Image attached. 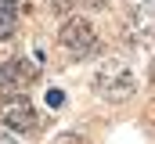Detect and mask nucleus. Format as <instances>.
I'll return each mask as SVG.
<instances>
[{"instance_id":"1","label":"nucleus","mask_w":155,"mask_h":144,"mask_svg":"<svg viewBox=\"0 0 155 144\" xmlns=\"http://www.w3.org/2000/svg\"><path fill=\"white\" fill-rule=\"evenodd\" d=\"M94 87H97V94H101L105 101H126L137 83H134V72L126 69L123 61H105V65L97 69Z\"/></svg>"},{"instance_id":"2","label":"nucleus","mask_w":155,"mask_h":144,"mask_svg":"<svg viewBox=\"0 0 155 144\" xmlns=\"http://www.w3.org/2000/svg\"><path fill=\"white\" fill-rule=\"evenodd\" d=\"M40 65L36 61H25V58H11L0 65V97H15V90H25L33 79H36Z\"/></svg>"},{"instance_id":"3","label":"nucleus","mask_w":155,"mask_h":144,"mask_svg":"<svg viewBox=\"0 0 155 144\" xmlns=\"http://www.w3.org/2000/svg\"><path fill=\"white\" fill-rule=\"evenodd\" d=\"M58 40H61V47L72 51L76 58H87L90 51H97V36H94V29H90L87 18H65Z\"/></svg>"},{"instance_id":"4","label":"nucleus","mask_w":155,"mask_h":144,"mask_svg":"<svg viewBox=\"0 0 155 144\" xmlns=\"http://www.w3.org/2000/svg\"><path fill=\"white\" fill-rule=\"evenodd\" d=\"M0 119L7 123V130H33V126H36V108H33L29 97L15 94V97H7V101H4Z\"/></svg>"},{"instance_id":"5","label":"nucleus","mask_w":155,"mask_h":144,"mask_svg":"<svg viewBox=\"0 0 155 144\" xmlns=\"http://www.w3.org/2000/svg\"><path fill=\"white\" fill-rule=\"evenodd\" d=\"M18 7H22V0H0V40L15 36V29H18Z\"/></svg>"},{"instance_id":"6","label":"nucleus","mask_w":155,"mask_h":144,"mask_svg":"<svg viewBox=\"0 0 155 144\" xmlns=\"http://www.w3.org/2000/svg\"><path fill=\"white\" fill-rule=\"evenodd\" d=\"M47 105H51V108H61V105H65V94H61V90H47Z\"/></svg>"},{"instance_id":"7","label":"nucleus","mask_w":155,"mask_h":144,"mask_svg":"<svg viewBox=\"0 0 155 144\" xmlns=\"http://www.w3.org/2000/svg\"><path fill=\"white\" fill-rule=\"evenodd\" d=\"M72 4H76V0H51V7H54V11H69Z\"/></svg>"},{"instance_id":"8","label":"nucleus","mask_w":155,"mask_h":144,"mask_svg":"<svg viewBox=\"0 0 155 144\" xmlns=\"http://www.w3.org/2000/svg\"><path fill=\"white\" fill-rule=\"evenodd\" d=\"M54 144H83V141H79L76 133H65V137H58V141H54Z\"/></svg>"},{"instance_id":"9","label":"nucleus","mask_w":155,"mask_h":144,"mask_svg":"<svg viewBox=\"0 0 155 144\" xmlns=\"http://www.w3.org/2000/svg\"><path fill=\"white\" fill-rule=\"evenodd\" d=\"M0 144H18V141H15V137H11L7 130H0Z\"/></svg>"},{"instance_id":"10","label":"nucleus","mask_w":155,"mask_h":144,"mask_svg":"<svg viewBox=\"0 0 155 144\" xmlns=\"http://www.w3.org/2000/svg\"><path fill=\"white\" fill-rule=\"evenodd\" d=\"M83 4H90V7H101V4H105V0H83Z\"/></svg>"},{"instance_id":"11","label":"nucleus","mask_w":155,"mask_h":144,"mask_svg":"<svg viewBox=\"0 0 155 144\" xmlns=\"http://www.w3.org/2000/svg\"><path fill=\"white\" fill-rule=\"evenodd\" d=\"M152 79H155V58H152Z\"/></svg>"}]
</instances>
